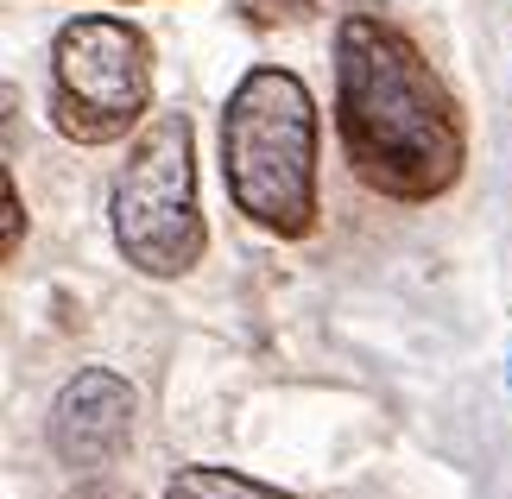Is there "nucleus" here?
Returning a JSON list of instances; mask_svg holds the SVG:
<instances>
[{
    "label": "nucleus",
    "instance_id": "6e6552de",
    "mask_svg": "<svg viewBox=\"0 0 512 499\" xmlns=\"http://www.w3.org/2000/svg\"><path fill=\"white\" fill-rule=\"evenodd\" d=\"M19 241H26V203H19L13 171L0 177V259H19Z\"/></svg>",
    "mask_w": 512,
    "mask_h": 499
},
{
    "label": "nucleus",
    "instance_id": "7ed1b4c3",
    "mask_svg": "<svg viewBox=\"0 0 512 499\" xmlns=\"http://www.w3.org/2000/svg\"><path fill=\"white\" fill-rule=\"evenodd\" d=\"M114 247L140 278H184L209 253V228L196 209V127L190 114H152L127 146L108 190Z\"/></svg>",
    "mask_w": 512,
    "mask_h": 499
},
{
    "label": "nucleus",
    "instance_id": "0eeeda50",
    "mask_svg": "<svg viewBox=\"0 0 512 499\" xmlns=\"http://www.w3.org/2000/svg\"><path fill=\"white\" fill-rule=\"evenodd\" d=\"M253 32H279V26H304L317 19V0H228Z\"/></svg>",
    "mask_w": 512,
    "mask_h": 499
},
{
    "label": "nucleus",
    "instance_id": "f257e3e1",
    "mask_svg": "<svg viewBox=\"0 0 512 499\" xmlns=\"http://www.w3.org/2000/svg\"><path fill=\"white\" fill-rule=\"evenodd\" d=\"M336 139L354 184L411 209L449 196L468 165L462 102L380 13H342L336 26Z\"/></svg>",
    "mask_w": 512,
    "mask_h": 499
},
{
    "label": "nucleus",
    "instance_id": "1a4fd4ad",
    "mask_svg": "<svg viewBox=\"0 0 512 499\" xmlns=\"http://www.w3.org/2000/svg\"><path fill=\"white\" fill-rule=\"evenodd\" d=\"M64 499H140L133 487H114V481H83V487H70Z\"/></svg>",
    "mask_w": 512,
    "mask_h": 499
},
{
    "label": "nucleus",
    "instance_id": "20e7f679",
    "mask_svg": "<svg viewBox=\"0 0 512 499\" xmlns=\"http://www.w3.org/2000/svg\"><path fill=\"white\" fill-rule=\"evenodd\" d=\"M152 114V45L114 13H76L51 38V121L76 146H114Z\"/></svg>",
    "mask_w": 512,
    "mask_h": 499
},
{
    "label": "nucleus",
    "instance_id": "39448f33",
    "mask_svg": "<svg viewBox=\"0 0 512 499\" xmlns=\"http://www.w3.org/2000/svg\"><path fill=\"white\" fill-rule=\"evenodd\" d=\"M133 436V386L108 367L70 373L51 398L45 443L64 468H108Z\"/></svg>",
    "mask_w": 512,
    "mask_h": 499
},
{
    "label": "nucleus",
    "instance_id": "423d86ee",
    "mask_svg": "<svg viewBox=\"0 0 512 499\" xmlns=\"http://www.w3.org/2000/svg\"><path fill=\"white\" fill-rule=\"evenodd\" d=\"M165 499H298V493L266 487L241 468H177L165 481Z\"/></svg>",
    "mask_w": 512,
    "mask_h": 499
},
{
    "label": "nucleus",
    "instance_id": "f03ea898",
    "mask_svg": "<svg viewBox=\"0 0 512 499\" xmlns=\"http://www.w3.org/2000/svg\"><path fill=\"white\" fill-rule=\"evenodd\" d=\"M323 127L317 95L298 70L260 64L234 83L222 108V184L228 203L272 241H310L323 222Z\"/></svg>",
    "mask_w": 512,
    "mask_h": 499
}]
</instances>
